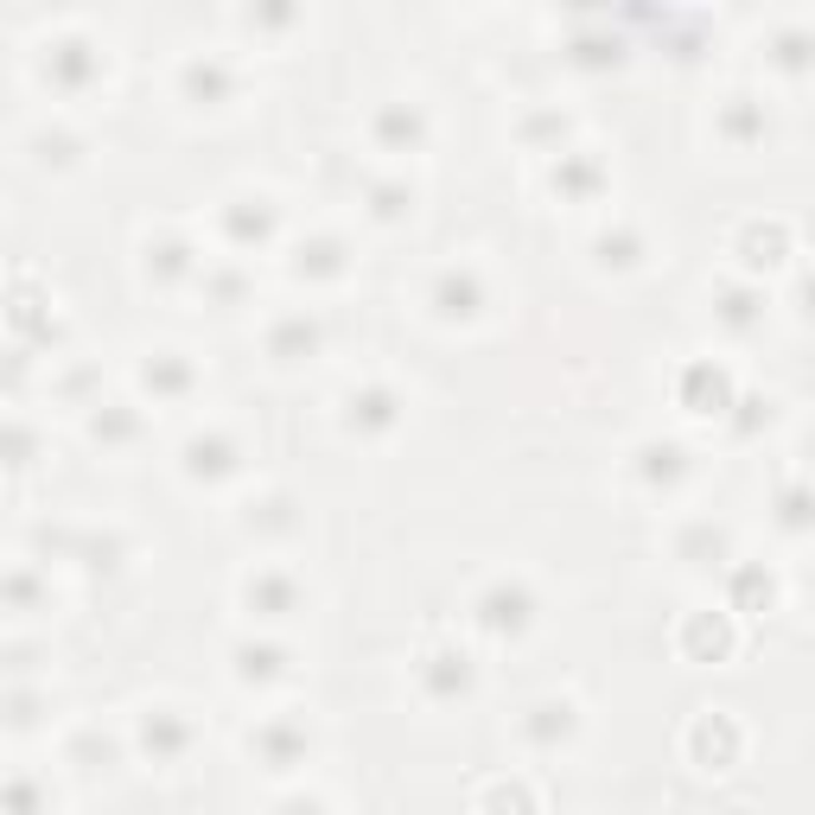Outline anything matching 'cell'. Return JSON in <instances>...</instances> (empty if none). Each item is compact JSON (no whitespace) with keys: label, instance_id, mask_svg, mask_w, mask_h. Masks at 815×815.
<instances>
[{"label":"cell","instance_id":"cell-1","mask_svg":"<svg viewBox=\"0 0 815 815\" xmlns=\"http://www.w3.org/2000/svg\"><path fill=\"white\" fill-rule=\"evenodd\" d=\"M720 402H726V376L720 370H688V407L694 414H720Z\"/></svg>","mask_w":815,"mask_h":815}]
</instances>
